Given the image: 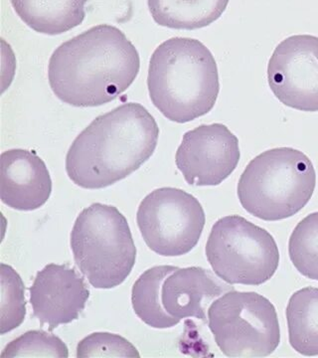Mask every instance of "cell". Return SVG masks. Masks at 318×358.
Returning a JSON list of instances; mask_svg holds the SVG:
<instances>
[{
	"label": "cell",
	"mask_w": 318,
	"mask_h": 358,
	"mask_svg": "<svg viewBox=\"0 0 318 358\" xmlns=\"http://www.w3.org/2000/svg\"><path fill=\"white\" fill-rule=\"evenodd\" d=\"M230 0H147L153 20L178 30L207 27L222 16Z\"/></svg>",
	"instance_id": "9a60e30c"
},
{
	"label": "cell",
	"mask_w": 318,
	"mask_h": 358,
	"mask_svg": "<svg viewBox=\"0 0 318 358\" xmlns=\"http://www.w3.org/2000/svg\"><path fill=\"white\" fill-rule=\"evenodd\" d=\"M29 291L34 317L50 331L78 320L89 296L76 268L58 264H49L39 271Z\"/></svg>",
	"instance_id": "8fae6325"
},
{
	"label": "cell",
	"mask_w": 318,
	"mask_h": 358,
	"mask_svg": "<svg viewBox=\"0 0 318 358\" xmlns=\"http://www.w3.org/2000/svg\"><path fill=\"white\" fill-rule=\"evenodd\" d=\"M51 193L50 173L36 152L20 148L2 152V203L15 210H36L48 201Z\"/></svg>",
	"instance_id": "7c38bea8"
},
{
	"label": "cell",
	"mask_w": 318,
	"mask_h": 358,
	"mask_svg": "<svg viewBox=\"0 0 318 358\" xmlns=\"http://www.w3.org/2000/svg\"><path fill=\"white\" fill-rule=\"evenodd\" d=\"M205 252L217 277L230 285L260 286L279 268L274 237L239 215L225 216L214 224Z\"/></svg>",
	"instance_id": "8992f818"
},
{
	"label": "cell",
	"mask_w": 318,
	"mask_h": 358,
	"mask_svg": "<svg viewBox=\"0 0 318 358\" xmlns=\"http://www.w3.org/2000/svg\"><path fill=\"white\" fill-rule=\"evenodd\" d=\"M267 74L280 103L301 112H318V37L282 40L268 61Z\"/></svg>",
	"instance_id": "9c48e42d"
},
{
	"label": "cell",
	"mask_w": 318,
	"mask_h": 358,
	"mask_svg": "<svg viewBox=\"0 0 318 358\" xmlns=\"http://www.w3.org/2000/svg\"><path fill=\"white\" fill-rule=\"evenodd\" d=\"M291 263L301 275L318 281V212L303 218L289 242Z\"/></svg>",
	"instance_id": "ac0fdd59"
},
{
	"label": "cell",
	"mask_w": 318,
	"mask_h": 358,
	"mask_svg": "<svg viewBox=\"0 0 318 358\" xmlns=\"http://www.w3.org/2000/svg\"><path fill=\"white\" fill-rule=\"evenodd\" d=\"M140 54L119 28L100 24L64 42L52 54L49 84L73 107H99L115 100L138 77Z\"/></svg>",
	"instance_id": "6da1fadb"
},
{
	"label": "cell",
	"mask_w": 318,
	"mask_h": 358,
	"mask_svg": "<svg viewBox=\"0 0 318 358\" xmlns=\"http://www.w3.org/2000/svg\"><path fill=\"white\" fill-rule=\"evenodd\" d=\"M208 326L226 357H268L280 343L275 306L254 292L232 289L219 296L209 307Z\"/></svg>",
	"instance_id": "52a82bcc"
},
{
	"label": "cell",
	"mask_w": 318,
	"mask_h": 358,
	"mask_svg": "<svg viewBox=\"0 0 318 358\" xmlns=\"http://www.w3.org/2000/svg\"><path fill=\"white\" fill-rule=\"evenodd\" d=\"M291 348L305 357L318 355V288L298 289L287 307Z\"/></svg>",
	"instance_id": "e0dca14e"
},
{
	"label": "cell",
	"mask_w": 318,
	"mask_h": 358,
	"mask_svg": "<svg viewBox=\"0 0 318 358\" xmlns=\"http://www.w3.org/2000/svg\"><path fill=\"white\" fill-rule=\"evenodd\" d=\"M75 262L96 289H114L126 281L136 260L127 218L117 207L94 203L85 208L71 232Z\"/></svg>",
	"instance_id": "5b68a950"
},
{
	"label": "cell",
	"mask_w": 318,
	"mask_h": 358,
	"mask_svg": "<svg viewBox=\"0 0 318 358\" xmlns=\"http://www.w3.org/2000/svg\"><path fill=\"white\" fill-rule=\"evenodd\" d=\"M136 221L148 248L160 256L179 257L196 246L206 217L196 197L179 188L162 187L140 202Z\"/></svg>",
	"instance_id": "ba28073f"
},
{
	"label": "cell",
	"mask_w": 318,
	"mask_h": 358,
	"mask_svg": "<svg viewBox=\"0 0 318 358\" xmlns=\"http://www.w3.org/2000/svg\"><path fill=\"white\" fill-rule=\"evenodd\" d=\"M1 357H69L62 339L44 331H29L13 339L2 350Z\"/></svg>",
	"instance_id": "ffe728a7"
},
{
	"label": "cell",
	"mask_w": 318,
	"mask_h": 358,
	"mask_svg": "<svg viewBox=\"0 0 318 358\" xmlns=\"http://www.w3.org/2000/svg\"><path fill=\"white\" fill-rule=\"evenodd\" d=\"M234 289L230 284L201 267L179 268L164 282L162 303L169 315L178 320L195 317L208 322L211 303Z\"/></svg>",
	"instance_id": "4fadbf2b"
},
{
	"label": "cell",
	"mask_w": 318,
	"mask_h": 358,
	"mask_svg": "<svg viewBox=\"0 0 318 358\" xmlns=\"http://www.w3.org/2000/svg\"><path fill=\"white\" fill-rule=\"evenodd\" d=\"M147 87L154 107L169 121L185 124L213 109L220 92L218 67L199 40L173 37L153 52Z\"/></svg>",
	"instance_id": "3957f363"
},
{
	"label": "cell",
	"mask_w": 318,
	"mask_h": 358,
	"mask_svg": "<svg viewBox=\"0 0 318 358\" xmlns=\"http://www.w3.org/2000/svg\"><path fill=\"white\" fill-rule=\"evenodd\" d=\"M317 173L312 160L293 148H277L249 162L239 179L238 199L254 217L280 221L293 217L312 199Z\"/></svg>",
	"instance_id": "277c9868"
},
{
	"label": "cell",
	"mask_w": 318,
	"mask_h": 358,
	"mask_svg": "<svg viewBox=\"0 0 318 358\" xmlns=\"http://www.w3.org/2000/svg\"><path fill=\"white\" fill-rule=\"evenodd\" d=\"M159 128L138 103H126L96 117L75 138L66 171L85 189H102L127 178L154 154Z\"/></svg>",
	"instance_id": "7a4b0ae2"
},
{
	"label": "cell",
	"mask_w": 318,
	"mask_h": 358,
	"mask_svg": "<svg viewBox=\"0 0 318 358\" xmlns=\"http://www.w3.org/2000/svg\"><path fill=\"white\" fill-rule=\"evenodd\" d=\"M1 274V326L0 334L3 336L17 329L24 322L26 301L24 282L11 266L2 263Z\"/></svg>",
	"instance_id": "d6986e66"
},
{
	"label": "cell",
	"mask_w": 318,
	"mask_h": 358,
	"mask_svg": "<svg viewBox=\"0 0 318 358\" xmlns=\"http://www.w3.org/2000/svg\"><path fill=\"white\" fill-rule=\"evenodd\" d=\"M88 0H11L14 11L35 32L60 35L81 25Z\"/></svg>",
	"instance_id": "5bb4252c"
},
{
	"label": "cell",
	"mask_w": 318,
	"mask_h": 358,
	"mask_svg": "<svg viewBox=\"0 0 318 358\" xmlns=\"http://www.w3.org/2000/svg\"><path fill=\"white\" fill-rule=\"evenodd\" d=\"M136 346L119 334L94 333L77 346V357H140Z\"/></svg>",
	"instance_id": "44dd1931"
},
{
	"label": "cell",
	"mask_w": 318,
	"mask_h": 358,
	"mask_svg": "<svg viewBox=\"0 0 318 358\" xmlns=\"http://www.w3.org/2000/svg\"><path fill=\"white\" fill-rule=\"evenodd\" d=\"M240 157L239 140L225 124H201L185 134L175 162L188 185L216 186L237 169Z\"/></svg>",
	"instance_id": "30bf717a"
},
{
	"label": "cell",
	"mask_w": 318,
	"mask_h": 358,
	"mask_svg": "<svg viewBox=\"0 0 318 358\" xmlns=\"http://www.w3.org/2000/svg\"><path fill=\"white\" fill-rule=\"evenodd\" d=\"M178 270L174 266H155L140 275L131 289V303L136 315L148 327L171 329L180 320L172 317L162 303V287L167 278Z\"/></svg>",
	"instance_id": "2e32d148"
}]
</instances>
